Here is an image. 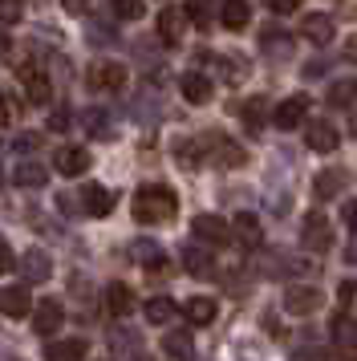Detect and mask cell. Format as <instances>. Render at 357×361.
<instances>
[{
  "label": "cell",
  "instance_id": "obj_1",
  "mask_svg": "<svg viewBox=\"0 0 357 361\" xmlns=\"http://www.w3.org/2000/svg\"><path fill=\"white\" fill-rule=\"evenodd\" d=\"M178 212V195L171 187H162V183H146L134 191V219L138 224H167V219H175Z\"/></svg>",
  "mask_w": 357,
  "mask_h": 361
},
{
  "label": "cell",
  "instance_id": "obj_2",
  "mask_svg": "<svg viewBox=\"0 0 357 361\" xmlns=\"http://www.w3.org/2000/svg\"><path fill=\"white\" fill-rule=\"evenodd\" d=\"M321 305H325V293L313 288V284H292L289 293H284V309L292 317H308V312H317Z\"/></svg>",
  "mask_w": 357,
  "mask_h": 361
},
{
  "label": "cell",
  "instance_id": "obj_3",
  "mask_svg": "<svg viewBox=\"0 0 357 361\" xmlns=\"http://www.w3.org/2000/svg\"><path fill=\"white\" fill-rule=\"evenodd\" d=\"M191 231H195L199 244H211V247H224L227 240H231V224L219 219V215H195Z\"/></svg>",
  "mask_w": 357,
  "mask_h": 361
},
{
  "label": "cell",
  "instance_id": "obj_4",
  "mask_svg": "<svg viewBox=\"0 0 357 361\" xmlns=\"http://www.w3.org/2000/svg\"><path fill=\"white\" fill-rule=\"evenodd\" d=\"M16 78H20V85H25V98H29L32 106H45V102L53 98V82H49L37 66H20V69H16Z\"/></svg>",
  "mask_w": 357,
  "mask_h": 361
},
{
  "label": "cell",
  "instance_id": "obj_5",
  "mask_svg": "<svg viewBox=\"0 0 357 361\" xmlns=\"http://www.w3.org/2000/svg\"><path fill=\"white\" fill-rule=\"evenodd\" d=\"M122 85H126V66H118V61H97V66H90V90L114 94Z\"/></svg>",
  "mask_w": 357,
  "mask_h": 361
},
{
  "label": "cell",
  "instance_id": "obj_6",
  "mask_svg": "<svg viewBox=\"0 0 357 361\" xmlns=\"http://www.w3.org/2000/svg\"><path fill=\"white\" fill-rule=\"evenodd\" d=\"M301 240H305L308 252H329L333 247V228H329V219L325 215H305V228H301Z\"/></svg>",
  "mask_w": 357,
  "mask_h": 361
},
{
  "label": "cell",
  "instance_id": "obj_7",
  "mask_svg": "<svg viewBox=\"0 0 357 361\" xmlns=\"http://www.w3.org/2000/svg\"><path fill=\"white\" fill-rule=\"evenodd\" d=\"M305 118H308V98H305V94L284 98V102L272 110V122L280 126V130H296V126H305Z\"/></svg>",
  "mask_w": 357,
  "mask_h": 361
},
{
  "label": "cell",
  "instance_id": "obj_8",
  "mask_svg": "<svg viewBox=\"0 0 357 361\" xmlns=\"http://www.w3.org/2000/svg\"><path fill=\"white\" fill-rule=\"evenodd\" d=\"M16 268H20L25 284H45V280L53 276V264H49V256L41 252V247H29V252L16 260Z\"/></svg>",
  "mask_w": 357,
  "mask_h": 361
},
{
  "label": "cell",
  "instance_id": "obj_9",
  "mask_svg": "<svg viewBox=\"0 0 357 361\" xmlns=\"http://www.w3.org/2000/svg\"><path fill=\"white\" fill-rule=\"evenodd\" d=\"M305 142H308V150H317V154H333V150L341 147V134H337L333 122H308Z\"/></svg>",
  "mask_w": 357,
  "mask_h": 361
},
{
  "label": "cell",
  "instance_id": "obj_10",
  "mask_svg": "<svg viewBox=\"0 0 357 361\" xmlns=\"http://www.w3.org/2000/svg\"><path fill=\"white\" fill-rule=\"evenodd\" d=\"M301 33H305V41H313V45H329L333 33H337V25H333L329 13H308V17L301 20Z\"/></svg>",
  "mask_w": 357,
  "mask_h": 361
},
{
  "label": "cell",
  "instance_id": "obj_11",
  "mask_svg": "<svg viewBox=\"0 0 357 361\" xmlns=\"http://www.w3.org/2000/svg\"><path fill=\"white\" fill-rule=\"evenodd\" d=\"M81 207H85V215H110L114 212V191L110 187H102V183H90L85 191H81Z\"/></svg>",
  "mask_w": 357,
  "mask_h": 361
},
{
  "label": "cell",
  "instance_id": "obj_12",
  "mask_svg": "<svg viewBox=\"0 0 357 361\" xmlns=\"http://www.w3.org/2000/svg\"><path fill=\"white\" fill-rule=\"evenodd\" d=\"M53 163H57V171H61V175L78 179V175H85V171H90V150H85V147H61Z\"/></svg>",
  "mask_w": 357,
  "mask_h": 361
},
{
  "label": "cell",
  "instance_id": "obj_13",
  "mask_svg": "<svg viewBox=\"0 0 357 361\" xmlns=\"http://www.w3.org/2000/svg\"><path fill=\"white\" fill-rule=\"evenodd\" d=\"M85 353H90L85 337H65V341H49L45 345V357L49 361H81Z\"/></svg>",
  "mask_w": 357,
  "mask_h": 361
},
{
  "label": "cell",
  "instance_id": "obj_14",
  "mask_svg": "<svg viewBox=\"0 0 357 361\" xmlns=\"http://www.w3.org/2000/svg\"><path fill=\"white\" fill-rule=\"evenodd\" d=\"M29 309H32V296L25 293V284L0 288V312H4V317H25Z\"/></svg>",
  "mask_w": 357,
  "mask_h": 361
},
{
  "label": "cell",
  "instance_id": "obj_15",
  "mask_svg": "<svg viewBox=\"0 0 357 361\" xmlns=\"http://www.w3.org/2000/svg\"><path fill=\"white\" fill-rule=\"evenodd\" d=\"M61 321H65V309L57 300H41V305L32 309V329H37V333H57Z\"/></svg>",
  "mask_w": 357,
  "mask_h": 361
},
{
  "label": "cell",
  "instance_id": "obj_16",
  "mask_svg": "<svg viewBox=\"0 0 357 361\" xmlns=\"http://www.w3.org/2000/svg\"><path fill=\"white\" fill-rule=\"evenodd\" d=\"M178 90H183V98L191 102V106H207L211 102V78H203V73H183Z\"/></svg>",
  "mask_w": 357,
  "mask_h": 361
},
{
  "label": "cell",
  "instance_id": "obj_17",
  "mask_svg": "<svg viewBox=\"0 0 357 361\" xmlns=\"http://www.w3.org/2000/svg\"><path fill=\"white\" fill-rule=\"evenodd\" d=\"M162 353L167 357H178V361H191L195 357V341L187 329H171V333H162Z\"/></svg>",
  "mask_w": 357,
  "mask_h": 361
},
{
  "label": "cell",
  "instance_id": "obj_18",
  "mask_svg": "<svg viewBox=\"0 0 357 361\" xmlns=\"http://www.w3.org/2000/svg\"><path fill=\"white\" fill-rule=\"evenodd\" d=\"M231 235L240 240V244H248V247H256L260 240H264V228H260V219L252 212H240L236 219H231Z\"/></svg>",
  "mask_w": 357,
  "mask_h": 361
},
{
  "label": "cell",
  "instance_id": "obj_19",
  "mask_svg": "<svg viewBox=\"0 0 357 361\" xmlns=\"http://www.w3.org/2000/svg\"><path fill=\"white\" fill-rule=\"evenodd\" d=\"M130 256H134V264H143L150 272H159L162 264H167V252H162L155 240H134V244H130Z\"/></svg>",
  "mask_w": 357,
  "mask_h": 361
},
{
  "label": "cell",
  "instance_id": "obj_20",
  "mask_svg": "<svg viewBox=\"0 0 357 361\" xmlns=\"http://www.w3.org/2000/svg\"><path fill=\"white\" fill-rule=\"evenodd\" d=\"M219 20H224V29H231V33H243V29L252 25V8H248L243 0H224Z\"/></svg>",
  "mask_w": 357,
  "mask_h": 361
},
{
  "label": "cell",
  "instance_id": "obj_21",
  "mask_svg": "<svg viewBox=\"0 0 357 361\" xmlns=\"http://www.w3.org/2000/svg\"><path fill=\"white\" fill-rule=\"evenodd\" d=\"M215 300L211 296H191L187 305H183V317H187V325H211L215 321Z\"/></svg>",
  "mask_w": 357,
  "mask_h": 361
},
{
  "label": "cell",
  "instance_id": "obj_22",
  "mask_svg": "<svg viewBox=\"0 0 357 361\" xmlns=\"http://www.w3.org/2000/svg\"><path fill=\"white\" fill-rule=\"evenodd\" d=\"M183 13L178 8H162L159 13V37H162V45H178L183 41Z\"/></svg>",
  "mask_w": 357,
  "mask_h": 361
},
{
  "label": "cell",
  "instance_id": "obj_23",
  "mask_svg": "<svg viewBox=\"0 0 357 361\" xmlns=\"http://www.w3.org/2000/svg\"><path fill=\"white\" fill-rule=\"evenodd\" d=\"M183 268H187L191 276H211V272H215V264H211V252H203V247H195V244L183 247Z\"/></svg>",
  "mask_w": 357,
  "mask_h": 361
},
{
  "label": "cell",
  "instance_id": "obj_24",
  "mask_svg": "<svg viewBox=\"0 0 357 361\" xmlns=\"http://www.w3.org/2000/svg\"><path fill=\"white\" fill-rule=\"evenodd\" d=\"M146 321H150V325H171V321H175V300H171V296H150V300H146Z\"/></svg>",
  "mask_w": 357,
  "mask_h": 361
},
{
  "label": "cell",
  "instance_id": "obj_25",
  "mask_svg": "<svg viewBox=\"0 0 357 361\" xmlns=\"http://www.w3.org/2000/svg\"><path fill=\"white\" fill-rule=\"evenodd\" d=\"M353 98H357V82H353V78H337V82L329 85V94H325V102H329L333 110L353 106Z\"/></svg>",
  "mask_w": 357,
  "mask_h": 361
},
{
  "label": "cell",
  "instance_id": "obj_26",
  "mask_svg": "<svg viewBox=\"0 0 357 361\" xmlns=\"http://www.w3.org/2000/svg\"><path fill=\"white\" fill-rule=\"evenodd\" d=\"M13 179H16V187H25V191H37V187H45V183H49V171H45L41 163H20Z\"/></svg>",
  "mask_w": 357,
  "mask_h": 361
},
{
  "label": "cell",
  "instance_id": "obj_27",
  "mask_svg": "<svg viewBox=\"0 0 357 361\" xmlns=\"http://www.w3.org/2000/svg\"><path fill=\"white\" fill-rule=\"evenodd\" d=\"M106 309H110L114 317H126V312L134 309V293H130L126 284H118V280H114L110 288H106Z\"/></svg>",
  "mask_w": 357,
  "mask_h": 361
},
{
  "label": "cell",
  "instance_id": "obj_28",
  "mask_svg": "<svg viewBox=\"0 0 357 361\" xmlns=\"http://www.w3.org/2000/svg\"><path fill=\"white\" fill-rule=\"evenodd\" d=\"M341 187H345V171H321V175L313 179V195L333 199V195H341Z\"/></svg>",
  "mask_w": 357,
  "mask_h": 361
},
{
  "label": "cell",
  "instance_id": "obj_29",
  "mask_svg": "<svg viewBox=\"0 0 357 361\" xmlns=\"http://www.w3.org/2000/svg\"><path fill=\"white\" fill-rule=\"evenodd\" d=\"M333 341H337L341 349H353L357 345V317H349V312L333 317Z\"/></svg>",
  "mask_w": 357,
  "mask_h": 361
},
{
  "label": "cell",
  "instance_id": "obj_30",
  "mask_svg": "<svg viewBox=\"0 0 357 361\" xmlns=\"http://www.w3.org/2000/svg\"><path fill=\"white\" fill-rule=\"evenodd\" d=\"M211 147H215V159H219V166H243V163H248L243 147L227 142V138H211Z\"/></svg>",
  "mask_w": 357,
  "mask_h": 361
},
{
  "label": "cell",
  "instance_id": "obj_31",
  "mask_svg": "<svg viewBox=\"0 0 357 361\" xmlns=\"http://www.w3.org/2000/svg\"><path fill=\"white\" fill-rule=\"evenodd\" d=\"M264 118H268V110H264V98H248L243 102V126L252 134L264 130Z\"/></svg>",
  "mask_w": 357,
  "mask_h": 361
},
{
  "label": "cell",
  "instance_id": "obj_32",
  "mask_svg": "<svg viewBox=\"0 0 357 361\" xmlns=\"http://www.w3.org/2000/svg\"><path fill=\"white\" fill-rule=\"evenodd\" d=\"M183 17L195 20V25H211V17H215V0H187Z\"/></svg>",
  "mask_w": 357,
  "mask_h": 361
},
{
  "label": "cell",
  "instance_id": "obj_33",
  "mask_svg": "<svg viewBox=\"0 0 357 361\" xmlns=\"http://www.w3.org/2000/svg\"><path fill=\"white\" fill-rule=\"evenodd\" d=\"M146 4L143 0H114V17L118 20H143Z\"/></svg>",
  "mask_w": 357,
  "mask_h": 361
},
{
  "label": "cell",
  "instance_id": "obj_34",
  "mask_svg": "<svg viewBox=\"0 0 357 361\" xmlns=\"http://www.w3.org/2000/svg\"><path fill=\"white\" fill-rule=\"evenodd\" d=\"M219 66H224V78H227V82H240V78H248V61H243L240 53H231V57H224Z\"/></svg>",
  "mask_w": 357,
  "mask_h": 361
},
{
  "label": "cell",
  "instance_id": "obj_35",
  "mask_svg": "<svg viewBox=\"0 0 357 361\" xmlns=\"http://www.w3.org/2000/svg\"><path fill=\"white\" fill-rule=\"evenodd\" d=\"M85 126H90V134H94V138H110V118L102 114V110L85 114Z\"/></svg>",
  "mask_w": 357,
  "mask_h": 361
},
{
  "label": "cell",
  "instance_id": "obj_36",
  "mask_svg": "<svg viewBox=\"0 0 357 361\" xmlns=\"http://www.w3.org/2000/svg\"><path fill=\"white\" fill-rule=\"evenodd\" d=\"M25 13V0H0V25H16Z\"/></svg>",
  "mask_w": 357,
  "mask_h": 361
},
{
  "label": "cell",
  "instance_id": "obj_37",
  "mask_svg": "<svg viewBox=\"0 0 357 361\" xmlns=\"http://www.w3.org/2000/svg\"><path fill=\"white\" fill-rule=\"evenodd\" d=\"M264 4L272 8L276 17H284V13H296V8H301V0H264Z\"/></svg>",
  "mask_w": 357,
  "mask_h": 361
},
{
  "label": "cell",
  "instance_id": "obj_38",
  "mask_svg": "<svg viewBox=\"0 0 357 361\" xmlns=\"http://www.w3.org/2000/svg\"><path fill=\"white\" fill-rule=\"evenodd\" d=\"M341 219H345V228H349V231L357 235V199H349V203L341 207Z\"/></svg>",
  "mask_w": 357,
  "mask_h": 361
},
{
  "label": "cell",
  "instance_id": "obj_39",
  "mask_svg": "<svg viewBox=\"0 0 357 361\" xmlns=\"http://www.w3.org/2000/svg\"><path fill=\"white\" fill-rule=\"evenodd\" d=\"M13 264H16L13 247H8V240H4V235H0V272H8V268H13Z\"/></svg>",
  "mask_w": 357,
  "mask_h": 361
},
{
  "label": "cell",
  "instance_id": "obj_40",
  "mask_svg": "<svg viewBox=\"0 0 357 361\" xmlns=\"http://www.w3.org/2000/svg\"><path fill=\"white\" fill-rule=\"evenodd\" d=\"M65 126H69V110H53V118H49V130H65Z\"/></svg>",
  "mask_w": 357,
  "mask_h": 361
},
{
  "label": "cell",
  "instance_id": "obj_41",
  "mask_svg": "<svg viewBox=\"0 0 357 361\" xmlns=\"http://www.w3.org/2000/svg\"><path fill=\"white\" fill-rule=\"evenodd\" d=\"M8 122H13V106H8V98H4V94H0V130H4Z\"/></svg>",
  "mask_w": 357,
  "mask_h": 361
},
{
  "label": "cell",
  "instance_id": "obj_42",
  "mask_svg": "<svg viewBox=\"0 0 357 361\" xmlns=\"http://www.w3.org/2000/svg\"><path fill=\"white\" fill-rule=\"evenodd\" d=\"M37 147V134H20V138H16V150H32Z\"/></svg>",
  "mask_w": 357,
  "mask_h": 361
},
{
  "label": "cell",
  "instance_id": "obj_43",
  "mask_svg": "<svg viewBox=\"0 0 357 361\" xmlns=\"http://www.w3.org/2000/svg\"><path fill=\"white\" fill-rule=\"evenodd\" d=\"M65 8H69V13H85V4H90V0H61Z\"/></svg>",
  "mask_w": 357,
  "mask_h": 361
},
{
  "label": "cell",
  "instance_id": "obj_44",
  "mask_svg": "<svg viewBox=\"0 0 357 361\" xmlns=\"http://www.w3.org/2000/svg\"><path fill=\"white\" fill-rule=\"evenodd\" d=\"M4 53H13V37L0 29V57H4Z\"/></svg>",
  "mask_w": 357,
  "mask_h": 361
},
{
  "label": "cell",
  "instance_id": "obj_45",
  "mask_svg": "<svg viewBox=\"0 0 357 361\" xmlns=\"http://www.w3.org/2000/svg\"><path fill=\"white\" fill-rule=\"evenodd\" d=\"M345 57H349V61H357V37H349V41H345Z\"/></svg>",
  "mask_w": 357,
  "mask_h": 361
},
{
  "label": "cell",
  "instance_id": "obj_46",
  "mask_svg": "<svg viewBox=\"0 0 357 361\" xmlns=\"http://www.w3.org/2000/svg\"><path fill=\"white\" fill-rule=\"evenodd\" d=\"M329 361H357V357H353V353H345V349H341V353H333Z\"/></svg>",
  "mask_w": 357,
  "mask_h": 361
},
{
  "label": "cell",
  "instance_id": "obj_47",
  "mask_svg": "<svg viewBox=\"0 0 357 361\" xmlns=\"http://www.w3.org/2000/svg\"><path fill=\"white\" fill-rule=\"evenodd\" d=\"M353 138H357V118H353Z\"/></svg>",
  "mask_w": 357,
  "mask_h": 361
},
{
  "label": "cell",
  "instance_id": "obj_48",
  "mask_svg": "<svg viewBox=\"0 0 357 361\" xmlns=\"http://www.w3.org/2000/svg\"><path fill=\"white\" fill-rule=\"evenodd\" d=\"M138 361H159V357H138Z\"/></svg>",
  "mask_w": 357,
  "mask_h": 361
},
{
  "label": "cell",
  "instance_id": "obj_49",
  "mask_svg": "<svg viewBox=\"0 0 357 361\" xmlns=\"http://www.w3.org/2000/svg\"><path fill=\"white\" fill-rule=\"evenodd\" d=\"M0 187H4V171H0Z\"/></svg>",
  "mask_w": 357,
  "mask_h": 361
}]
</instances>
